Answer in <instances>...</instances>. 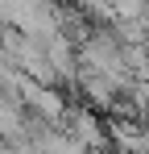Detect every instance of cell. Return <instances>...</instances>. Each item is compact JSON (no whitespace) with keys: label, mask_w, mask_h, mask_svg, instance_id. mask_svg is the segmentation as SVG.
Returning <instances> with one entry per match:
<instances>
[{"label":"cell","mask_w":149,"mask_h":154,"mask_svg":"<svg viewBox=\"0 0 149 154\" xmlns=\"http://www.w3.org/2000/svg\"><path fill=\"white\" fill-rule=\"evenodd\" d=\"M145 154H149V150H145Z\"/></svg>","instance_id":"obj_1"}]
</instances>
